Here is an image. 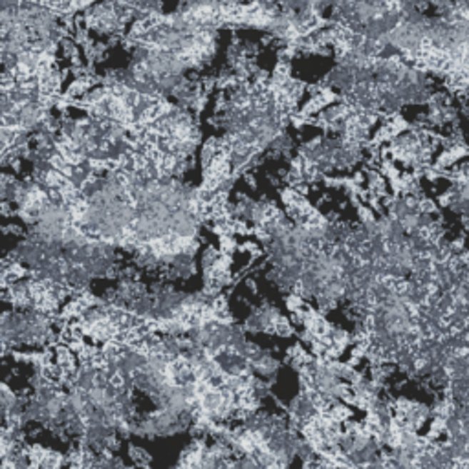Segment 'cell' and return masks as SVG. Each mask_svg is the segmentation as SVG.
<instances>
[{
    "instance_id": "6da1fadb",
    "label": "cell",
    "mask_w": 469,
    "mask_h": 469,
    "mask_svg": "<svg viewBox=\"0 0 469 469\" xmlns=\"http://www.w3.org/2000/svg\"><path fill=\"white\" fill-rule=\"evenodd\" d=\"M251 367H253V372L258 378L271 381L275 374H277V370H279V361L275 360L268 351H261L251 360Z\"/></svg>"
}]
</instances>
